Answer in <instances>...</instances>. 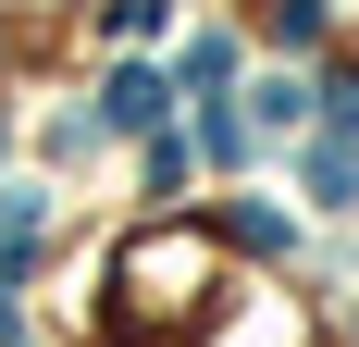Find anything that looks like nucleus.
Instances as JSON below:
<instances>
[{
	"label": "nucleus",
	"mask_w": 359,
	"mask_h": 347,
	"mask_svg": "<svg viewBox=\"0 0 359 347\" xmlns=\"http://www.w3.org/2000/svg\"><path fill=\"white\" fill-rule=\"evenodd\" d=\"M310 186H323V199H359V149H347V137H334V149H323V162H310Z\"/></svg>",
	"instance_id": "nucleus-2"
},
{
	"label": "nucleus",
	"mask_w": 359,
	"mask_h": 347,
	"mask_svg": "<svg viewBox=\"0 0 359 347\" xmlns=\"http://www.w3.org/2000/svg\"><path fill=\"white\" fill-rule=\"evenodd\" d=\"M100 124H111V137H137V124H161V74H137V63H124V74L100 87Z\"/></svg>",
	"instance_id": "nucleus-1"
}]
</instances>
